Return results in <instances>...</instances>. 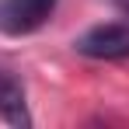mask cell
I'll return each mask as SVG.
<instances>
[{
    "label": "cell",
    "instance_id": "6da1fadb",
    "mask_svg": "<svg viewBox=\"0 0 129 129\" xmlns=\"http://www.w3.org/2000/svg\"><path fill=\"white\" fill-rule=\"evenodd\" d=\"M73 49L87 59H129V24L122 21L94 24L84 35H77Z\"/></svg>",
    "mask_w": 129,
    "mask_h": 129
},
{
    "label": "cell",
    "instance_id": "3957f363",
    "mask_svg": "<svg viewBox=\"0 0 129 129\" xmlns=\"http://www.w3.org/2000/svg\"><path fill=\"white\" fill-rule=\"evenodd\" d=\"M0 119L11 122V126H18V129H28V126H31L24 84L14 77V73H7V70H0Z\"/></svg>",
    "mask_w": 129,
    "mask_h": 129
},
{
    "label": "cell",
    "instance_id": "7a4b0ae2",
    "mask_svg": "<svg viewBox=\"0 0 129 129\" xmlns=\"http://www.w3.org/2000/svg\"><path fill=\"white\" fill-rule=\"evenodd\" d=\"M52 11H56V0H0V31L31 35L49 21Z\"/></svg>",
    "mask_w": 129,
    "mask_h": 129
}]
</instances>
